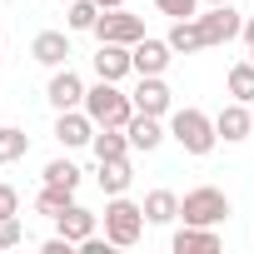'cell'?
<instances>
[{
    "instance_id": "6da1fadb",
    "label": "cell",
    "mask_w": 254,
    "mask_h": 254,
    "mask_svg": "<svg viewBox=\"0 0 254 254\" xmlns=\"http://www.w3.org/2000/svg\"><path fill=\"white\" fill-rule=\"evenodd\" d=\"M145 224H150V219H145V204L125 199V194H110V204H105V239H110V244H120V249L140 244Z\"/></svg>"
},
{
    "instance_id": "7a4b0ae2",
    "label": "cell",
    "mask_w": 254,
    "mask_h": 254,
    "mask_svg": "<svg viewBox=\"0 0 254 254\" xmlns=\"http://www.w3.org/2000/svg\"><path fill=\"white\" fill-rule=\"evenodd\" d=\"M170 140H180L185 155H209L219 145V130L204 110H175L170 115Z\"/></svg>"
},
{
    "instance_id": "3957f363",
    "label": "cell",
    "mask_w": 254,
    "mask_h": 254,
    "mask_svg": "<svg viewBox=\"0 0 254 254\" xmlns=\"http://www.w3.org/2000/svg\"><path fill=\"white\" fill-rule=\"evenodd\" d=\"M85 110H90V120H95V125H130L135 100L120 90V80H100V85H90V90H85Z\"/></svg>"
},
{
    "instance_id": "277c9868",
    "label": "cell",
    "mask_w": 254,
    "mask_h": 254,
    "mask_svg": "<svg viewBox=\"0 0 254 254\" xmlns=\"http://www.w3.org/2000/svg\"><path fill=\"white\" fill-rule=\"evenodd\" d=\"M180 219L185 224H224L229 219V194L224 190H214V185H199V190H190L185 199H180Z\"/></svg>"
},
{
    "instance_id": "5b68a950",
    "label": "cell",
    "mask_w": 254,
    "mask_h": 254,
    "mask_svg": "<svg viewBox=\"0 0 254 254\" xmlns=\"http://www.w3.org/2000/svg\"><path fill=\"white\" fill-rule=\"evenodd\" d=\"M199 30H204V45H229L234 35H244V15L234 10V0L229 5H209L204 15H194Z\"/></svg>"
},
{
    "instance_id": "8992f818",
    "label": "cell",
    "mask_w": 254,
    "mask_h": 254,
    "mask_svg": "<svg viewBox=\"0 0 254 254\" xmlns=\"http://www.w3.org/2000/svg\"><path fill=\"white\" fill-rule=\"evenodd\" d=\"M95 35H100V40H115V45H135V40H145V20L130 15L125 5H120V10H100Z\"/></svg>"
},
{
    "instance_id": "52a82bcc",
    "label": "cell",
    "mask_w": 254,
    "mask_h": 254,
    "mask_svg": "<svg viewBox=\"0 0 254 254\" xmlns=\"http://www.w3.org/2000/svg\"><path fill=\"white\" fill-rule=\"evenodd\" d=\"M95 130H100V125L90 120V110H85V105H80V110H60V120H55V140H60L65 150L90 145V140H95Z\"/></svg>"
},
{
    "instance_id": "ba28073f",
    "label": "cell",
    "mask_w": 254,
    "mask_h": 254,
    "mask_svg": "<svg viewBox=\"0 0 254 254\" xmlns=\"http://www.w3.org/2000/svg\"><path fill=\"white\" fill-rule=\"evenodd\" d=\"M130 60H135V75H165L170 70V60H175V45L170 40H135L130 45Z\"/></svg>"
},
{
    "instance_id": "9c48e42d",
    "label": "cell",
    "mask_w": 254,
    "mask_h": 254,
    "mask_svg": "<svg viewBox=\"0 0 254 254\" xmlns=\"http://www.w3.org/2000/svg\"><path fill=\"white\" fill-rule=\"evenodd\" d=\"M214 130H219V140H224V145L249 140V130H254V110H249L244 100H229V105L214 115Z\"/></svg>"
},
{
    "instance_id": "30bf717a",
    "label": "cell",
    "mask_w": 254,
    "mask_h": 254,
    "mask_svg": "<svg viewBox=\"0 0 254 254\" xmlns=\"http://www.w3.org/2000/svg\"><path fill=\"white\" fill-rule=\"evenodd\" d=\"M45 100H50L55 110H80V105H85V80H80L70 65H60V70L50 75V90H45Z\"/></svg>"
},
{
    "instance_id": "8fae6325",
    "label": "cell",
    "mask_w": 254,
    "mask_h": 254,
    "mask_svg": "<svg viewBox=\"0 0 254 254\" xmlns=\"http://www.w3.org/2000/svg\"><path fill=\"white\" fill-rule=\"evenodd\" d=\"M130 100H135V110L140 115H170V85H165V75H140V85L130 90Z\"/></svg>"
},
{
    "instance_id": "7c38bea8",
    "label": "cell",
    "mask_w": 254,
    "mask_h": 254,
    "mask_svg": "<svg viewBox=\"0 0 254 254\" xmlns=\"http://www.w3.org/2000/svg\"><path fill=\"white\" fill-rule=\"evenodd\" d=\"M95 75H100V80H125V75H135L130 45H115V40H100V50H95Z\"/></svg>"
},
{
    "instance_id": "4fadbf2b",
    "label": "cell",
    "mask_w": 254,
    "mask_h": 254,
    "mask_svg": "<svg viewBox=\"0 0 254 254\" xmlns=\"http://www.w3.org/2000/svg\"><path fill=\"white\" fill-rule=\"evenodd\" d=\"M125 135H130V145H135V150H145V155H150V150H160V145H165V125H160V115H140V110H135V115H130V125H125Z\"/></svg>"
},
{
    "instance_id": "5bb4252c",
    "label": "cell",
    "mask_w": 254,
    "mask_h": 254,
    "mask_svg": "<svg viewBox=\"0 0 254 254\" xmlns=\"http://www.w3.org/2000/svg\"><path fill=\"white\" fill-rule=\"evenodd\" d=\"M30 55H35L40 65L60 70V65L70 60V35H65V30H40V35L30 40Z\"/></svg>"
},
{
    "instance_id": "9a60e30c",
    "label": "cell",
    "mask_w": 254,
    "mask_h": 254,
    "mask_svg": "<svg viewBox=\"0 0 254 254\" xmlns=\"http://www.w3.org/2000/svg\"><path fill=\"white\" fill-rule=\"evenodd\" d=\"M219 249V229L214 224H185L175 234V254H214Z\"/></svg>"
},
{
    "instance_id": "2e32d148",
    "label": "cell",
    "mask_w": 254,
    "mask_h": 254,
    "mask_svg": "<svg viewBox=\"0 0 254 254\" xmlns=\"http://www.w3.org/2000/svg\"><path fill=\"white\" fill-rule=\"evenodd\" d=\"M95 224H100V219H95V214H90L85 204H70L65 214H55V229H60V234H65L70 244H85V239L95 234Z\"/></svg>"
},
{
    "instance_id": "e0dca14e",
    "label": "cell",
    "mask_w": 254,
    "mask_h": 254,
    "mask_svg": "<svg viewBox=\"0 0 254 254\" xmlns=\"http://www.w3.org/2000/svg\"><path fill=\"white\" fill-rule=\"evenodd\" d=\"M90 145H95V160H120V155H130V150H135L130 135H125V125H100Z\"/></svg>"
},
{
    "instance_id": "ac0fdd59",
    "label": "cell",
    "mask_w": 254,
    "mask_h": 254,
    "mask_svg": "<svg viewBox=\"0 0 254 254\" xmlns=\"http://www.w3.org/2000/svg\"><path fill=\"white\" fill-rule=\"evenodd\" d=\"M95 180H100V190H105V194H125V190H130V180H135L130 155H120V160H100Z\"/></svg>"
},
{
    "instance_id": "d6986e66",
    "label": "cell",
    "mask_w": 254,
    "mask_h": 254,
    "mask_svg": "<svg viewBox=\"0 0 254 254\" xmlns=\"http://www.w3.org/2000/svg\"><path fill=\"white\" fill-rule=\"evenodd\" d=\"M165 40L175 45V55H194V50H209V45H204V30H199V20H175Z\"/></svg>"
},
{
    "instance_id": "ffe728a7",
    "label": "cell",
    "mask_w": 254,
    "mask_h": 254,
    "mask_svg": "<svg viewBox=\"0 0 254 254\" xmlns=\"http://www.w3.org/2000/svg\"><path fill=\"white\" fill-rule=\"evenodd\" d=\"M145 219H150V224H170V219H180V194H170V190H150V194H145Z\"/></svg>"
},
{
    "instance_id": "44dd1931",
    "label": "cell",
    "mask_w": 254,
    "mask_h": 254,
    "mask_svg": "<svg viewBox=\"0 0 254 254\" xmlns=\"http://www.w3.org/2000/svg\"><path fill=\"white\" fill-rule=\"evenodd\" d=\"M30 155V135L15 130V125H0V165H15Z\"/></svg>"
},
{
    "instance_id": "7402d4cb",
    "label": "cell",
    "mask_w": 254,
    "mask_h": 254,
    "mask_svg": "<svg viewBox=\"0 0 254 254\" xmlns=\"http://www.w3.org/2000/svg\"><path fill=\"white\" fill-rule=\"evenodd\" d=\"M70 204H75V190H60V185H45V190L35 194V214H45V219L65 214Z\"/></svg>"
},
{
    "instance_id": "603a6c76",
    "label": "cell",
    "mask_w": 254,
    "mask_h": 254,
    "mask_svg": "<svg viewBox=\"0 0 254 254\" xmlns=\"http://www.w3.org/2000/svg\"><path fill=\"white\" fill-rule=\"evenodd\" d=\"M229 100L254 105V60H244V65H234V70H229Z\"/></svg>"
},
{
    "instance_id": "cb8c5ba5",
    "label": "cell",
    "mask_w": 254,
    "mask_h": 254,
    "mask_svg": "<svg viewBox=\"0 0 254 254\" xmlns=\"http://www.w3.org/2000/svg\"><path fill=\"white\" fill-rule=\"evenodd\" d=\"M95 20H100L95 0H70V10H65V25L70 30H95Z\"/></svg>"
},
{
    "instance_id": "d4e9b609",
    "label": "cell",
    "mask_w": 254,
    "mask_h": 254,
    "mask_svg": "<svg viewBox=\"0 0 254 254\" xmlns=\"http://www.w3.org/2000/svg\"><path fill=\"white\" fill-rule=\"evenodd\" d=\"M45 185H60V190H75V185H80V170H75L70 160H50V165H45Z\"/></svg>"
},
{
    "instance_id": "484cf974",
    "label": "cell",
    "mask_w": 254,
    "mask_h": 254,
    "mask_svg": "<svg viewBox=\"0 0 254 254\" xmlns=\"http://www.w3.org/2000/svg\"><path fill=\"white\" fill-rule=\"evenodd\" d=\"M160 15H175V20H194L199 15V0H155Z\"/></svg>"
},
{
    "instance_id": "4316f807",
    "label": "cell",
    "mask_w": 254,
    "mask_h": 254,
    "mask_svg": "<svg viewBox=\"0 0 254 254\" xmlns=\"http://www.w3.org/2000/svg\"><path fill=\"white\" fill-rule=\"evenodd\" d=\"M25 239V229H20V214H10V219H0V249H15Z\"/></svg>"
},
{
    "instance_id": "83f0119b",
    "label": "cell",
    "mask_w": 254,
    "mask_h": 254,
    "mask_svg": "<svg viewBox=\"0 0 254 254\" xmlns=\"http://www.w3.org/2000/svg\"><path fill=\"white\" fill-rule=\"evenodd\" d=\"M10 214H20V194L15 185H0V219H10Z\"/></svg>"
},
{
    "instance_id": "f1b7e54d",
    "label": "cell",
    "mask_w": 254,
    "mask_h": 254,
    "mask_svg": "<svg viewBox=\"0 0 254 254\" xmlns=\"http://www.w3.org/2000/svg\"><path fill=\"white\" fill-rule=\"evenodd\" d=\"M70 249H75V244H70L65 234H55V239H45V254H70Z\"/></svg>"
},
{
    "instance_id": "f546056e",
    "label": "cell",
    "mask_w": 254,
    "mask_h": 254,
    "mask_svg": "<svg viewBox=\"0 0 254 254\" xmlns=\"http://www.w3.org/2000/svg\"><path fill=\"white\" fill-rule=\"evenodd\" d=\"M244 45H249V50H254V15H249V20H244Z\"/></svg>"
},
{
    "instance_id": "4dcf8cb0",
    "label": "cell",
    "mask_w": 254,
    "mask_h": 254,
    "mask_svg": "<svg viewBox=\"0 0 254 254\" xmlns=\"http://www.w3.org/2000/svg\"><path fill=\"white\" fill-rule=\"evenodd\" d=\"M95 5H100V10H120V5H125V0H95Z\"/></svg>"
},
{
    "instance_id": "1f68e13d",
    "label": "cell",
    "mask_w": 254,
    "mask_h": 254,
    "mask_svg": "<svg viewBox=\"0 0 254 254\" xmlns=\"http://www.w3.org/2000/svg\"><path fill=\"white\" fill-rule=\"evenodd\" d=\"M204 5H229V0H204Z\"/></svg>"
},
{
    "instance_id": "d6a6232c",
    "label": "cell",
    "mask_w": 254,
    "mask_h": 254,
    "mask_svg": "<svg viewBox=\"0 0 254 254\" xmlns=\"http://www.w3.org/2000/svg\"><path fill=\"white\" fill-rule=\"evenodd\" d=\"M249 60H254V50H249Z\"/></svg>"
},
{
    "instance_id": "836d02e7",
    "label": "cell",
    "mask_w": 254,
    "mask_h": 254,
    "mask_svg": "<svg viewBox=\"0 0 254 254\" xmlns=\"http://www.w3.org/2000/svg\"><path fill=\"white\" fill-rule=\"evenodd\" d=\"M65 5H70V0H65Z\"/></svg>"
},
{
    "instance_id": "e575fe53",
    "label": "cell",
    "mask_w": 254,
    "mask_h": 254,
    "mask_svg": "<svg viewBox=\"0 0 254 254\" xmlns=\"http://www.w3.org/2000/svg\"><path fill=\"white\" fill-rule=\"evenodd\" d=\"M249 110H254V105H249Z\"/></svg>"
}]
</instances>
